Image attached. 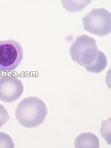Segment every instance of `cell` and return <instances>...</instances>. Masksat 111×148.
Here are the masks:
<instances>
[{
  "label": "cell",
  "instance_id": "1",
  "mask_svg": "<svg viewBox=\"0 0 111 148\" xmlns=\"http://www.w3.org/2000/svg\"><path fill=\"white\" fill-rule=\"evenodd\" d=\"M48 114L46 104L36 96L24 99L16 108V119L23 127H37L43 123Z\"/></svg>",
  "mask_w": 111,
  "mask_h": 148
},
{
  "label": "cell",
  "instance_id": "2",
  "mask_svg": "<svg viewBox=\"0 0 111 148\" xmlns=\"http://www.w3.org/2000/svg\"><path fill=\"white\" fill-rule=\"evenodd\" d=\"M99 51L95 39L86 34L78 36L70 49L73 60L84 66L92 63Z\"/></svg>",
  "mask_w": 111,
  "mask_h": 148
},
{
  "label": "cell",
  "instance_id": "3",
  "mask_svg": "<svg viewBox=\"0 0 111 148\" xmlns=\"http://www.w3.org/2000/svg\"><path fill=\"white\" fill-rule=\"evenodd\" d=\"M23 58L22 45L13 39L0 41V72L15 70Z\"/></svg>",
  "mask_w": 111,
  "mask_h": 148
},
{
  "label": "cell",
  "instance_id": "4",
  "mask_svg": "<svg viewBox=\"0 0 111 148\" xmlns=\"http://www.w3.org/2000/svg\"><path fill=\"white\" fill-rule=\"evenodd\" d=\"M84 28L91 34L103 36L111 31V14L103 8L93 9L83 18Z\"/></svg>",
  "mask_w": 111,
  "mask_h": 148
},
{
  "label": "cell",
  "instance_id": "5",
  "mask_svg": "<svg viewBox=\"0 0 111 148\" xmlns=\"http://www.w3.org/2000/svg\"><path fill=\"white\" fill-rule=\"evenodd\" d=\"M24 91L23 84L18 78L9 76L0 78V100L14 102L21 97Z\"/></svg>",
  "mask_w": 111,
  "mask_h": 148
},
{
  "label": "cell",
  "instance_id": "6",
  "mask_svg": "<svg viewBox=\"0 0 111 148\" xmlns=\"http://www.w3.org/2000/svg\"><path fill=\"white\" fill-rule=\"evenodd\" d=\"M76 148H99L100 141L95 134L90 132L81 134L75 140Z\"/></svg>",
  "mask_w": 111,
  "mask_h": 148
},
{
  "label": "cell",
  "instance_id": "7",
  "mask_svg": "<svg viewBox=\"0 0 111 148\" xmlns=\"http://www.w3.org/2000/svg\"><path fill=\"white\" fill-rule=\"evenodd\" d=\"M107 64V60L106 55L102 51L99 50L96 59L92 63L85 66L84 67L89 72L99 73L105 69Z\"/></svg>",
  "mask_w": 111,
  "mask_h": 148
},
{
  "label": "cell",
  "instance_id": "8",
  "mask_svg": "<svg viewBox=\"0 0 111 148\" xmlns=\"http://www.w3.org/2000/svg\"><path fill=\"white\" fill-rule=\"evenodd\" d=\"M91 1H62L64 7L68 11L79 12L90 4Z\"/></svg>",
  "mask_w": 111,
  "mask_h": 148
},
{
  "label": "cell",
  "instance_id": "9",
  "mask_svg": "<svg viewBox=\"0 0 111 148\" xmlns=\"http://www.w3.org/2000/svg\"><path fill=\"white\" fill-rule=\"evenodd\" d=\"M101 136L111 145V118L102 121L100 129Z\"/></svg>",
  "mask_w": 111,
  "mask_h": 148
},
{
  "label": "cell",
  "instance_id": "10",
  "mask_svg": "<svg viewBox=\"0 0 111 148\" xmlns=\"http://www.w3.org/2000/svg\"><path fill=\"white\" fill-rule=\"evenodd\" d=\"M15 144L10 135L0 132V148H14Z\"/></svg>",
  "mask_w": 111,
  "mask_h": 148
},
{
  "label": "cell",
  "instance_id": "11",
  "mask_svg": "<svg viewBox=\"0 0 111 148\" xmlns=\"http://www.w3.org/2000/svg\"><path fill=\"white\" fill-rule=\"evenodd\" d=\"M11 119V116L7 109L4 105L0 104V127Z\"/></svg>",
  "mask_w": 111,
  "mask_h": 148
}]
</instances>
